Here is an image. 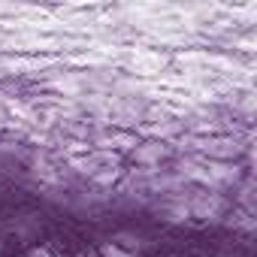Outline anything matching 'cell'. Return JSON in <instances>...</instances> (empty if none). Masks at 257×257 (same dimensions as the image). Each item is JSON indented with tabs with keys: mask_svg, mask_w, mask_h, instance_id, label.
<instances>
[{
	"mask_svg": "<svg viewBox=\"0 0 257 257\" xmlns=\"http://www.w3.org/2000/svg\"><path fill=\"white\" fill-rule=\"evenodd\" d=\"M103 257H127V254H121L118 248H112V245H106V248H103Z\"/></svg>",
	"mask_w": 257,
	"mask_h": 257,
	"instance_id": "obj_2",
	"label": "cell"
},
{
	"mask_svg": "<svg viewBox=\"0 0 257 257\" xmlns=\"http://www.w3.org/2000/svg\"><path fill=\"white\" fill-rule=\"evenodd\" d=\"M158 152H161V146H155V149H143V152H137V158H140V161H152Z\"/></svg>",
	"mask_w": 257,
	"mask_h": 257,
	"instance_id": "obj_1",
	"label": "cell"
}]
</instances>
